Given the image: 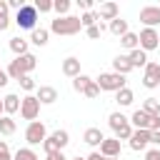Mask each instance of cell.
Segmentation results:
<instances>
[{"instance_id": "1", "label": "cell", "mask_w": 160, "mask_h": 160, "mask_svg": "<svg viewBox=\"0 0 160 160\" xmlns=\"http://www.w3.org/2000/svg\"><path fill=\"white\" fill-rule=\"evenodd\" d=\"M80 18H75V15H65V18H55L52 22H50V32H55V35H75V32H80Z\"/></svg>"}, {"instance_id": "6", "label": "cell", "mask_w": 160, "mask_h": 160, "mask_svg": "<svg viewBox=\"0 0 160 160\" xmlns=\"http://www.w3.org/2000/svg\"><path fill=\"white\" fill-rule=\"evenodd\" d=\"M38 115H40V100L35 95H25L20 100V118L32 122V120H38Z\"/></svg>"}, {"instance_id": "30", "label": "cell", "mask_w": 160, "mask_h": 160, "mask_svg": "<svg viewBox=\"0 0 160 160\" xmlns=\"http://www.w3.org/2000/svg\"><path fill=\"white\" fill-rule=\"evenodd\" d=\"M98 20H100V18H98V12H95V10H90V12H82V15H80V25H82L85 30H88V28H92V25H98Z\"/></svg>"}, {"instance_id": "31", "label": "cell", "mask_w": 160, "mask_h": 160, "mask_svg": "<svg viewBox=\"0 0 160 160\" xmlns=\"http://www.w3.org/2000/svg\"><path fill=\"white\" fill-rule=\"evenodd\" d=\"M12 160H40V158H38V152H35L32 148H20V150L12 155Z\"/></svg>"}, {"instance_id": "49", "label": "cell", "mask_w": 160, "mask_h": 160, "mask_svg": "<svg viewBox=\"0 0 160 160\" xmlns=\"http://www.w3.org/2000/svg\"><path fill=\"white\" fill-rule=\"evenodd\" d=\"M68 160H85V158H80V155H78V158H68Z\"/></svg>"}, {"instance_id": "40", "label": "cell", "mask_w": 160, "mask_h": 160, "mask_svg": "<svg viewBox=\"0 0 160 160\" xmlns=\"http://www.w3.org/2000/svg\"><path fill=\"white\" fill-rule=\"evenodd\" d=\"M145 160H160V148H152L145 152Z\"/></svg>"}, {"instance_id": "36", "label": "cell", "mask_w": 160, "mask_h": 160, "mask_svg": "<svg viewBox=\"0 0 160 160\" xmlns=\"http://www.w3.org/2000/svg\"><path fill=\"white\" fill-rule=\"evenodd\" d=\"M82 95H85V98H90V100H92V98H98V95H100V88H98V82L92 80V82L88 85V90H85Z\"/></svg>"}, {"instance_id": "18", "label": "cell", "mask_w": 160, "mask_h": 160, "mask_svg": "<svg viewBox=\"0 0 160 160\" xmlns=\"http://www.w3.org/2000/svg\"><path fill=\"white\" fill-rule=\"evenodd\" d=\"M128 60H130L132 70H135V68H145V65H148V52L140 50V48H138V50H130V52H128Z\"/></svg>"}, {"instance_id": "5", "label": "cell", "mask_w": 160, "mask_h": 160, "mask_svg": "<svg viewBox=\"0 0 160 160\" xmlns=\"http://www.w3.org/2000/svg\"><path fill=\"white\" fill-rule=\"evenodd\" d=\"M35 22H38V10L32 5H25L15 12V25L22 28V30H35Z\"/></svg>"}, {"instance_id": "43", "label": "cell", "mask_w": 160, "mask_h": 160, "mask_svg": "<svg viewBox=\"0 0 160 160\" xmlns=\"http://www.w3.org/2000/svg\"><path fill=\"white\" fill-rule=\"evenodd\" d=\"M8 0H0V18H8Z\"/></svg>"}, {"instance_id": "25", "label": "cell", "mask_w": 160, "mask_h": 160, "mask_svg": "<svg viewBox=\"0 0 160 160\" xmlns=\"http://www.w3.org/2000/svg\"><path fill=\"white\" fill-rule=\"evenodd\" d=\"M108 30H110L115 38H122V35L128 32V20H122V18H115V20L108 25Z\"/></svg>"}, {"instance_id": "41", "label": "cell", "mask_w": 160, "mask_h": 160, "mask_svg": "<svg viewBox=\"0 0 160 160\" xmlns=\"http://www.w3.org/2000/svg\"><path fill=\"white\" fill-rule=\"evenodd\" d=\"M28 2L25 0H8V8H12V10H20V8H25Z\"/></svg>"}, {"instance_id": "34", "label": "cell", "mask_w": 160, "mask_h": 160, "mask_svg": "<svg viewBox=\"0 0 160 160\" xmlns=\"http://www.w3.org/2000/svg\"><path fill=\"white\" fill-rule=\"evenodd\" d=\"M102 32H105V25H102V22H98V25H92V28H88V30H85V35H88L90 40H98Z\"/></svg>"}, {"instance_id": "9", "label": "cell", "mask_w": 160, "mask_h": 160, "mask_svg": "<svg viewBox=\"0 0 160 160\" xmlns=\"http://www.w3.org/2000/svg\"><path fill=\"white\" fill-rule=\"evenodd\" d=\"M120 150H122V142L118 140V138H105L102 142H100V155L102 158H120Z\"/></svg>"}, {"instance_id": "28", "label": "cell", "mask_w": 160, "mask_h": 160, "mask_svg": "<svg viewBox=\"0 0 160 160\" xmlns=\"http://www.w3.org/2000/svg\"><path fill=\"white\" fill-rule=\"evenodd\" d=\"M15 130H18L15 120H12L10 115H2V118H0V135H12Z\"/></svg>"}, {"instance_id": "51", "label": "cell", "mask_w": 160, "mask_h": 160, "mask_svg": "<svg viewBox=\"0 0 160 160\" xmlns=\"http://www.w3.org/2000/svg\"><path fill=\"white\" fill-rule=\"evenodd\" d=\"M158 8H160V5H158Z\"/></svg>"}, {"instance_id": "48", "label": "cell", "mask_w": 160, "mask_h": 160, "mask_svg": "<svg viewBox=\"0 0 160 160\" xmlns=\"http://www.w3.org/2000/svg\"><path fill=\"white\" fill-rule=\"evenodd\" d=\"M2 115H5V110H2V100H0V118H2Z\"/></svg>"}, {"instance_id": "11", "label": "cell", "mask_w": 160, "mask_h": 160, "mask_svg": "<svg viewBox=\"0 0 160 160\" xmlns=\"http://www.w3.org/2000/svg\"><path fill=\"white\" fill-rule=\"evenodd\" d=\"M148 145H150V130H132V135H130V150L140 152Z\"/></svg>"}, {"instance_id": "8", "label": "cell", "mask_w": 160, "mask_h": 160, "mask_svg": "<svg viewBox=\"0 0 160 160\" xmlns=\"http://www.w3.org/2000/svg\"><path fill=\"white\" fill-rule=\"evenodd\" d=\"M142 85H145L148 90L160 88V62H148V65H145V72H142Z\"/></svg>"}, {"instance_id": "44", "label": "cell", "mask_w": 160, "mask_h": 160, "mask_svg": "<svg viewBox=\"0 0 160 160\" xmlns=\"http://www.w3.org/2000/svg\"><path fill=\"white\" fill-rule=\"evenodd\" d=\"M8 80H10V78H8V72L0 68V88H5V85H8Z\"/></svg>"}, {"instance_id": "29", "label": "cell", "mask_w": 160, "mask_h": 160, "mask_svg": "<svg viewBox=\"0 0 160 160\" xmlns=\"http://www.w3.org/2000/svg\"><path fill=\"white\" fill-rule=\"evenodd\" d=\"M120 45H122L125 50H138V48H140V45H138V35H135V32H130V30L120 38Z\"/></svg>"}, {"instance_id": "35", "label": "cell", "mask_w": 160, "mask_h": 160, "mask_svg": "<svg viewBox=\"0 0 160 160\" xmlns=\"http://www.w3.org/2000/svg\"><path fill=\"white\" fill-rule=\"evenodd\" d=\"M38 12H50L52 10V0H35V5H32Z\"/></svg>"}, {"instance_id": "33", "label": "cell", "mask_w": 160, "mask_h": 160, "mask_svg": "<svg viewBox=\"0 0 160 160\" xmlns=\"http://www.w3.org/2000/svg\"><path fill=\"white\" fill-rule=\"evenodd\" d=\"M18 82H20V88H22V90H25L28 95H32V92L38 90V85H35V80H32L30 75H22V78H20Z\"/></svg>"}, {"instance_id": "15", "label": "cell", "mask_w": 160, "mask_h": 160, "mask_svg": "<svg viewBox=\"0 0 160 160\" xmlns=\"http://www.w3.org/2000/svg\"><path fill=\"white\" fill-rule=\"evenodd\" d=\"M130 120V125H132V130H148V125H150V115L148 112H142L140 108L128 118Z\"/></svg>"}, {"instance_id": "26", "label": "cell", "mask_w": 160, "mask_h": 160, "mask_svg": "<svg viewBox=\"0 0 160 160\" xmlns=\"http://www.w3.org/2000/svg\"><path fill=\"white\" fill-rule=\"evenodd\" d=\"M90 82H92V78H90V75H82V72H80L78 78H72V90H75V92H85Z\"/></svg>"}, {"instance_id": "37", "label": "cell", "mask_w": 160, "mask_h": 160, "mask_svg": "<svg viewBox=\"0 0 160 160\" xmlns=\"http://www.w3.org/2000/svg\"><path fill=\"white\" fill-rule=\"evenodd\" d=\"M0 160H12V155H10V150H8V142H5V140H0Z\"/></svg>"}, {"instance_id": "27", "label": "cell", "mask_w": 160, "mask_h": 160, "mask_svg": "<svg viewBox=\"0 0 160 160\" xmlns=\"http://www.w3.org/2000/svg\"><path fill=\"white\" fill-rule=\"evenodd\" d=\"M140 110L148 112L150 118H152V115H160V100H155V98H145V102H142Z\"/></svg>"}, {"instance_id": "50", "label": "cell", "mask_w": 160, "mask_h": 160, "mask_svg": "<svg viewBox=\"0 0 160 160\" xmlns=\"http://www.w3.org/2000/svg\"><path fill=\"white\" fill-rule=\"evenodd\" d=\"M105 160H120V158H105Z\"/></svg>"}, {"instance_id": "22", "label": "cell", "mask_w": 160, "mask_h": 160, "mask_svg": "<svg viewBox=\"0 0 160 160\" xmlns=\"http://www.w3.org/2000/svg\"><path fill=\"white\" fill-rule=\"evenodd\" d=\"M132 100H135V92H132L128 85H125L122 90H118V92H115V102H118L120 108H128V105H132Z\"/></svg>"}, {"instance_id": "16", "label": "cell", "mask_w": 160, "mask_h": 160, "mask_svg": "<svg viewBox=\"0 0 160 160\" xmlns=\"http://www.w3.org/2000/svg\"><path fill=\"white\" fill-rule=\"evenodd\" d=\"M62 75H68V78H78L80 75V60L75 55H70V58L62 60Z\"/></svg>"}, {"instance_id": "7", "label": "cell", "mask_w": 160, "mask_h": 160, "mask_svg": "<svg viewBox=\"0 0 160 160\" xmlns=\"http://www.w3.org/2000/svg\"><path fill=\"white\" fill-rule=\"evenodd\" d=\"M138 45H140V50H145V52L155 50V48L160 45V32H158L155 28H142L140 35H138Z\"/></svg>"}, {"instance_id": "14", "label": "cell", "mask_w": 160, "mask_h": 160, "mask_svg": "<svg viewBox=\"0 0 160 160\" xmlns=\"http://www.w3.org/2000/svg\"><path fill=\"white\" fill-rule=\"evenodd\" d=\"M105 140V135H102V130L100 128H88L85 132H82V142L85 145H90V148H100V142Z\"/></svg>"}, {"instance_id": "3", "label": "cell", "mask_w": 160, "mask_h": 160, "mask_svg": "<svg viewBox=\"0 0 160 160\" xmlns=\"http://www.w3.org/2000/svg\"><path fill=\"white\" fill-rule=\"evenodd\" d=\"M45 138H48V128H45V122H40V120L28 122V128H25V140H28V145H42Z\"/></svg>"}, {"instance_id": "24", "label": "cell", "mask_w": 160, "mask_h": 160, "mask_svg": "<svg viewBox=\"0 0 160 160\" xmlns=\"http://www.w3.org/2000/svg\"><path fill=\"white\" fill-rule=\"evenodd\" d=\"M108 125L112 128V132H118L120 128H125V125H130V120L122 115V112H110V118H108Z\"/></svg>"}, {"instance_id": "20", "label": "cell", "mask_w": 160, "mask_h": 160, "mask_svg": "<svg viewBox=\"0 0 160 160\" xmlns=\"http://www.w3.org/2000/svg\"><path fill=\"white\" fill-rule=\"evenodd\" d=\"M18 62H20V68H22V72L25 75H30L35 68H38V58L32 55V52H28V55H20V58H15Z\"/></svg>"}, {"instance_id": "17", "label": "cell", "mask_w": 160, "mask_h": 160, "mask_svg": "<svg viewBox=\"0 0 160 160\" xmlns=\"http://www.w3.org/2000/svg\"><path fill=\"white\" fill-rule=\"evenodd\" d=\"M2 110H5V115H15L18 110H20V98L15 95V92H8L5 98H2Z\"/></svg>"}, {"instance_id": "19", "label": "cell", "mask_w": 160, "mask_h": 160, "mask_svg": "<svg viewBox=\"0 0 160 160\" xmlns=\"http://www.w3.org/2000/svg\"><path fill=\"white\" fill-rule=\"evenodd\" d=\"M30 42H32V45H38V48L48 45V42H50V30H45V28H35V30H32V35H30Z\"/></svg>"}, {"instance_id": "45", "label": "cell", "mask_w": 160, "mask_h": 160, "mask_svg": "<svg viewBox=\"0 0 160 160\" xmlns=\"http://www.w3.org/2000/svg\"><path fill=\"white\" fill-rule=\"evenodd\" d=\"M150 142H152V145H160V130L150 132Z\"/></svg>"}, {"instance_id": "47", "label": "cell", "mask_w": 160, "mask_h": 160, "mask_svg": "<svg viewBox=\"0 0 160 160\" xmlns=\"http://www.w3.org/2000/svg\"><path fill=\"white\" fill-rule=\"evenodd\" d=\"M85 160H105V158H102V155H100L98 150H92V152H90V155H88Z\"/></svg>"}, {"instance_id": "38", "label": "cell", "mask_w": 160, "mask_h": 160, "mask_svg": "<svg viewBox=\"0 0 160 160\" xmlns=\"http://www.w3.org/2000/svg\"><path fill=\"white\" fill-rule=\"evenodd\" d=\"M148 130H150V132L160 130V115H152V118H150V125H148Z\"/></svg>"}, {"instance_id": "23", "label": "cell", "mask_w": 160, "mask_h": 160, "mask_svg": "<svg viewBox=\"0 0 160 160\" xmlns=\"http://www.w3.org/2000/svg\"><path fill=\"white\" fill-rule=\"evenodd\" d=\"M10 50L15 52V58H20V55H28V40L25 38H10Z\"/></svg>"}, {"instance_id": "39", "label": "cell", "mask_w": 160, "mask_h": 160, "mask_svg": "<svg viewBox=\"0 0 160 160\" xmlns=\"http://www.w3.org/2000/svg\"><path fill=\"white\" fill-rule=\"evenodd\" d=\"M48 160H68V158L62 150H52V152H48Z\"/></svg>"}, {"instance_id": "10", "label": "cell", "mask_w": 160, "mask_h": 160, "mask_svg": "<svg viewBox=\"0 0 160 160\" xmlns=\"http://www.w3.org/2000/svg\"><path fill=\"white\" fill-rule=\"evenodd\" d=\"M140 22H142L145 28L160 25V8H158V5H145V8L140 10Z\"/></svg>"}, {"instance_id": "13", "label": "cell", "mask_w": 160, "mask_h": 160, "mask_svg": "<svg viewBox=\"0 0 160 160\" xmlns=\"http://www.w3.org/2000/svg\"><path fill=\"white\" fill-rule=\"evenodd\" d=\"M98 18H100V20H110V22H112L115 18H120V8H118V2H112V0H110V2H102L100 10H98Z\"/></svg>"}, {"instance_id": "21", "label": "cell", "mask_w": 160, "mask_h": 160, "mask_svg": "<svg viewBox=\"0 0 160 160\" xmlns=\"http://www.w3.org/2000/svg\"><path fill=\"white\" fill-rule=\"evenodd\" d=\"M130 70H132V65H130L128 55H118V58L112 60V72H118V75H128Z\"/></svg>"}, {"instance_id": "12", "label": "cell", "mask_w": 160, "mask_h": 160, "mask_svg": "<svg viewBox=\"0 0 160 160\" xmlns=\"http://www.w3.org/2000/svg\"><path fill=\"white\" fill-rule=\"evenodd\" d=\"M35 98L40 100V105H52V102L58 100V90H55L52 85H40V88L35 90Z\"/></svg>"}, {"instance_id": "4", "label": "cell", "mask_w": 160, "mask_h": 160, "mask_svg": "<svg viewBox=\"0 0 160 160\" xmlns=\"http://www.w3.org/2000/svg\"><path fill=\"white\" fill-rule=\"evenodd\" d=\"M68 142H70V132H68V130H55V132H50V135L45 138L42 150H45V152H52V150H65V148H68Z\"/></svg>"}, {"instance_id": "2", "label": "cell", "mask_w": 160, "mask_h": 160, "mask_svg": "<svg viewBox=\"0 0 160 160\" xmlns=\"http://www.w3.org/2000/svg\"><path fill=\"white\" fill-rule=\"evenodd\" d=\"M100 92H118L125 88V75H118V72H100V78H95Z\"/></svg>"}, {"instance_id": "32", "label": "cell", "mask_w": 160, "mask_h": 160, "mask_svg": "<svg viewBox=\"0 0 160 160\" xmlns=\"http://www.w3.org/2000/svg\"><path fill=\"white\" fill-rule=\"evenodd\" d=\"M52 10L58 12V18H65L70 12V0H52Z\"/></svg>"}, {"instance_id": "46", "label": "cell", "mask_w": 160, "mask_h": 160, "mask_svg": "<svg viewBox=\"0 0 160 160\" xmlns=\"http://www.w3.org/2000/svg\"><path fill=\"white\" fill-rule=\"evenodd\" d=\"M10 28V18H0V32Z\"/></svg>"}, {"instance_id": "42", "label": "cell", "mask_w": 160, "mask_h": 160, "mask_svg": "<svg viewBox=\"0 0 160 160\" xmlns=\"http://www.w3.org/2000/svg\"><path fill=\"white\" fill-rule=\"evenodd\" d=\"M78 5H80V10H85V12L92 10V0H78Z\"/></svg>"}]
</instances>
